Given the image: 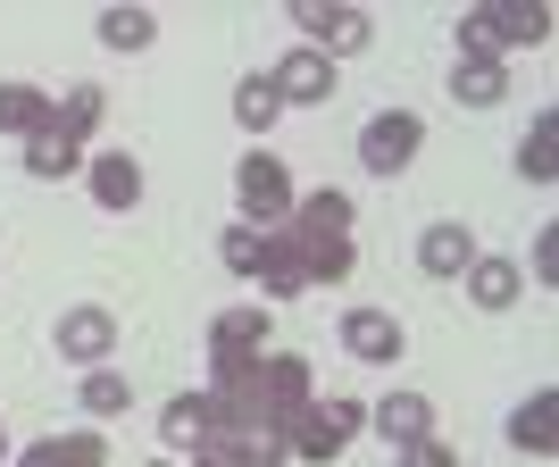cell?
<instances>
[{"label": "cell", "mask_w": 559, "mask_h": 467, "mask_svg": "<svg viewBox=\"0 0 559 467\" xmlns=\"http://www.w3.org/2000/svg\"><path fill=\"white\" fill-rule=\"evenodd\" d=\"M267 343H276V334H267V309H217V318H210V393L234 400L259 375Z\"/></svg>", "instance_id": "1"}, {"label": "cell", "mask_w": 559, "mask_h": 467, "mask_svg": "<svg viewBox=\"0 0 559 467\" xmlns=\"http://www.w3.org/2000/svg\"><path fill=\"white\" fill-rule=\"evenodd\" d=\"M551 43V9L543 0H492L460 17V59H510V50Z\"/></svg>", "instance_id": "2"}, {"label": "cell", "mask_w": 559, "mask_h": 467, "mask_svg": "<svg viewBox=\"0 0 559 467\" xmlns=\"http://www.w3.org/2000/svg\"><path fill=\"white\" fill-rule=\"evenodd\" d=\"M350 434H368V400H343V393H334V400H309V409L284 418V443H293V459H309V467L343 459Z\"/></svg>", "instance_id": "3"}, {"label": "cell", "mask_w": 559, "mask_h": 467, "mask_svg": "<svg viewBox=\"0 0 559 467\" xmlns=\"http://www.w3.org/2000/svg\"><path fill=\"white\" fill-rule=\"evenodd\" d=\"M234 192H242V226H259V234L284 226V217H293V201H301L276 151H242V167H234Z\"/></svg>", "instance_id": "4"}, {"label": "cell", "mask_w": 559, "mask_h": 467, "mask_svg": "<svg viewBox=\"0 0 559 467\" xmlns=\"http://www.w3.org/2000/svg\"><path fill=\"white\" fill-rule=\"evenodd\" d=\"M293 25H301V50L318 59H350V50H368V9H334V0H293Z\"/></svg>", "instance_id": "5"}, {"label": "cell", "mask_w": 559, "mask_h": 467, "mask_svg": "<svg viewBox=\"0 0 559 467\" xmlns=\"http://www.w3.org/2000/svg\"><path fill=\"white\" fill-rule=\"evenodd\" d=\"M418 142H426L418 109H376L368 125H359V167H368V176H401V167L418 159Z\"/></svg>", "instance_id": "6"}, {"label": "cell", "mask_w": 559, "mask_h": 467, "mask_svg": "<svg viewBox=\"0 0 559 467\" xmlns=\"http://www.w3.org/2000/svg\"><path fill=\"white\" fill-rule=\"evenodd\" d=\"M267 84H276V100L284 109H326L334 100V84H343V75H334V59H318V50H284L276 68H267Z\"/></svg>", "instance_id": "7"}, {"label": "cell", "mask_w": 559, "mask_h": 467, "mask_svg": "<svg viewBox=\"0 0 559 467\" xmlns=\"http://www.w3.org/2000/svg\"><path fill=\"white\" fill-rule=\"evenodd\" d=\"M210 434H234V409L217 393H176L159 409V443L167 451H192V443H210Z\"/></svg>", "instance_id": "8"}, {"label": "cell", "mask_w": 559, "mask_h": 467, "mask_svg": "<svg viewBox=\"0 0 559 467\" xmlns=\"http://www.w3.org/2000/svg\"><path fill=\"white\" fill-rule=\"evenodd\" d=\"M259 292H267V301H301L309 292V259H301V234L293 226L259 234Z\"/></svg>", "instance_id": "9"}, {"label": "cell", "mask_w": 559, "mask_h": 467, "mask_svg": "<svg viewBox=\"0 0 559 467\" xmlns=\"http://www.w3.org/2000/svg\"><path fill=\"white\" fill-rule=\"evenodd\" d=\"M50 343H59V359H68V368H109L117 318H109V309H68V318L50 326Z\"/></svg>", "instance_id": "10"}, {"label": "cell", "mask_w": 559, "mask_h": 467, "mask_svg": "<svg viewBox=\"0 0 559 467\" xmlns=\"http://www.w3.org/2000/svg\"><path fill=\"white\" fill-rule=\"evenodd\" d=\"M343 350H350V359H368V368H393L401 350H409V334H401L393 309H350V318H343Z\"/></svg>", "instance_id": "11"}, {"label": "cell", "mask_w": 559, "mask_h": 467, "mask_svg": "<svg viewBox=\"0 0 559 467\" xmlns=\"http://www.w3.org/2000/svg\"><path fill=\"white\" fill-rule=\"evenodd\" d=\"M418 267H426L435 284H460L467 267H476V234H467L460 217H435V226L418 234Z\"/></svg>", "instance_id": "12"}, {"label": "cell", "mask_w": 559, "mask_h": 467, "mask_svg": "<svg viewBox=\"0 0 559 467\" xmlns=\"http://www.w3.org/2000/svg\"><path fill=\"white\" fill-rule=\"evenodd\" d=\"M368 434H384V443H426L435 434V400L426 393H384V400H368Z\"/></svg>", "instance_id": "13"}, {"label": "cell", "mask_w": 559, "mask_h": 467, "mask_svg": "<svg viewBox=\"0 0 559 467\" xmlns=\"http://www.w3.org/2000/svg\"><path fill=\"white\" fill-rule=\"evenodd\" d=\"M84 184H93L100 209H142V159L134 151H93V159H84Z\"/></svg>", "instance_id": "14"}, {"label": "cell", "mask_w": 559, "mask_h": 467, "mask_svg": "<svg viewBox=\"0 0 559 467\" xmlns=\"http://www.w3.org/2000/svg\"><path fill=\"white\" fill-rule=\"evenodd\" d=\"M467 301L476 309H518V292H526V267L518 259H501V251H476V267H467Z\"/></svg>", "instance_id": "15"}, {"label": "cell", "mask_w": 559, "mask_h": 467, "mask_svg": "<svg viewBox=\"0 0 559 467\" xmlns=\"http://www.w3.org/2000/svg\"><path fill=\"white\" fill-rule=\"evenodd\" d=\"M50 125H59V100H50L43 84H0V134L34 142V134H50Z\"/></svg>", "instance_id": "16"}, {"label": "cell", "mask_w": 559, "mask_h": 467, "mask_svg": "<svg viewBox=\"0 0 559 467\" xmlns=\"http://www.w3.org/2000/svg\"><path fill=\"white\" fill-rule=\"evenodd\" d=\"M443 84H451L460 109H501V100H510V68H501V59H460Z\"/></svg>", "instance_id": "17"}, {"label": "cell", "mask_w": 559, "mask_h": 467, "mask_svg": "<svg viewBox=\"0 0 559 467\" xmlns=\"http://www.w3.org/2000/svg\"><path fill=\"white\" fill-rule=\"evenodd\" d=\"M510 443H518V451H535V459H551V451H559V393L518 400V418H510Z\"/></svg>", "instance_id": "18"}, {"label": "cell", "mask_w": 559, "mask_h": 467, "mask_svg": "<svg viewBox=\"0 0 559 467\" xmlns=\"http://www.w3.org/2000/svg\"><path fill=\"white\" fill-rule=\"evenodd\" d=\"M284 226H301V234H350V192H343V184H318V192H301Z\"/></svg>", "instance_id": "19"}, {"label": "cell", "mask_w": 559, "mask_h": 467, "mask_svg": "<svg viewBox=\"0 0 559 467\" xmlns=\"http://www.w3.org/2000/svg\"><path fill=\"white\" fill-rule=\"evenodd\" d=\"M75 409H84L93 426H109V418H126V409H134V384H126L117 368H84V393H75Z\"/></svg>", "instance_id": "20"}, {"label": "cell", "mask_w": 559, "mask_h": 467, "mask_svg": "<svg viewBox=\"0 0 559 467\" xmlns=\"http://www.w3.org/2000/svg\"><path fill=\"white\" fill-rule=\"evenodd\" d=\"M518 176L526 184H559V117L543 109L535 125H526V142H518Z\"/></svg>", "instance_id": "21"}, {"label": "cell", "mask_w": 559, "mask_h": 467, "mask_svg": "<svg viewBox=\"0 0 559 467\" xmlns=\"http://www.w3.org/2000/svg\"><path fill=\"white\" fill-rule=\"evenodd\" d=\"M75 167H84V142H68L59 125L25 142V176H34V184H59V176H75Z\"/></svg>", "instance_id": "22"}, {"label": "cell", "mask_w": 559, "mask_h": 467, "mask_svg": "<svg viewBox=\"0 0 559 467\" xmlns=\"http://www.w3.org/2000/svg\"><path fill=\"white\" fill-rule=\"evenodd\" d=\"M93 34H100V50H151L159 43V17L151 9H100Z\"/></svg>", "instance_id": "23"}, {"label": "cell", "mask_w": 559, "mask_h": 467, "mask_svg": "<svg viewBox=\"0 0 559 467\" xmlns=\"http://www.w3.org/2000/svg\"><path fill=\"white\" fill-rule=\"evenodd\" d=\"M293 234H301V226H293ZM301 259H309V284H343L350 267H359L350 234H301Z\"/></svg>", "instance_id": "24"}, {"label": "cell", "mask_w": 559, "mask_h": 467, "mask_svg": "<svg viewBox=\"0 0 559 467\" xmlns=\"http://www.w3.org/2000/svg\"><path fill=\"white\" fill-rule=\"evenodd\" d=\"M276 117H284V100H276L267 75H242V84H234V125H242V134H267Z\"/></svg>", "instance_id": "25"}, {"label": "cell", "mask_w": 559, "mask_h": 467, "mask_svg": "<svg viewBox=\"0 0 559 467\" xmlns=\"http://www.w3.org/2000/svg\"><path fill=\"white\" fill-rule=\"evenodd\" d=\"M50 459L59 467H109V434L100 426H68V434H50Z\"/></svg>", "instance_id": "26"}, {"label": "cell", "mask_w": 559, "mask_h": 467, "mask_svg": "<svg viewBox=\"0 0 559 467\" xmlns=\"http://www.w3.org/2000/svg\"><path fill=\"white\" fill-rule=\"evenodd\" d=\"M100 109H109V100H100V84H75V93L59 100V134H68V142H93V134H100Z\"/></svg>", "instance_id": "27"}, {"label": "cell", "mask_w": 559, "mask_h": 467, "mask_svg": "<svg viewBox=\"0 0 559 467\" xmlns=\"http://www.w3.org/2000/svg\"><path fill=\"white\" fill-rule=\"evenodd\" d=\"M217 259H226V276H259V226H226Z\"/></svg>", "instance_id": "28"}, {"label": "cell", "mask_w": 559, "mask_h": 467, "mask_svg": "<svg viewBox=\"0 0 559 467\" xmlns=\"http://www.w3.org/2000/svg\"><path fill=\"white\" fill-rule=\"evenodd\" d=\"M192 467H251V443L242 434H210V443H192Z\"/></svg>", "instance_id": "29"}, {"label": "cell", "mask_w": 559, "mask_h": 467, "mask_svg": "<svg viewBox=\"0 0 559 467\" xmlns=\"http://www.w3.org/2000/svg\"><path fill=\"white\" fill-rule=\"evenodd\" d=\"M401 467H460V451L426 434V443H409V451H401Z\"/></svg>", "instance_id": "30"}, {"label": "cell", "mask_w": 559, "mask_h": 467, "mask_svg": "<svg viewBox=\"0 0 559 467\" xmlns=\"http://www.w3.org/2000/svg\"><path fill=\"white\" fill-rule=\"evenodd\" d=\"M551 267H559V234H543L535 242V284H551Z\"/></svg>", "instance_id": "31"}, {"label": "cell", "mask_w": 559, "mask_h": 467, "mask_svg": "<svg viewBox=\"0 0 559 467\" xmlns=\"http://www.w3.org/2000/svg\"><path fill=\"white\" fill-rule=\"evenodd\" d=\"M9 467H59V459H50V443H34V451H17Z\"/></svg>", "instance_id": "32"}, {"label": "cell", "mask_w": 559, "mask_h": 467, "mask_svg": "<svg viewBox=\"0 0 559 467\" xmlns=\"http://www.w3.org/2000/svg\"><path fill=\"white\" fill-rule=\"evenodd\" d=\"M0 467H9V426H0Z\"/></svg>", "instance_id": "33"}, {"label": "cell", "mask_w": 559, "mask_h": 467, "mask_svg": "<svg viewBox=\"0 0 559 467\" xmlns=\"http://www.w3.org/2000/svg\"><path fill=\"white\" fill-rule=\"evenodd\" d=\"M142 467H176V459H167V451H159V459H142Z\"/></svg>", "instance_id": "34"}]
</instances>
